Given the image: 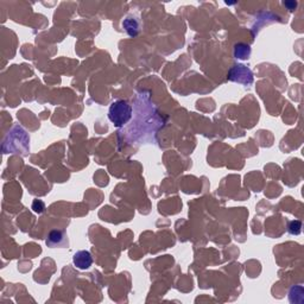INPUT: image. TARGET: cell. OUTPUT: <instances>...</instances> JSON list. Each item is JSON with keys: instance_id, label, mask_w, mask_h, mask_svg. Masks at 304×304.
Wrapping results in <instances>:
<instances>
[{"instance_id": "6da1fadb", "label": "cell", "mask_w": 304, "mask_h": 304, "mask_svg": "<svg viewBox=\"0 0 304 304\" xmlns=\"http://www.w3.org/2000/svg\"><path fill=\"white\" fill-rule=\"evenodd\" d=\"M133 108L126 100L112 102L108 110V118L116 127H124L132 119Z\"/></svg>"}, {"instance_id": "7a4b0ae2", "label": "cell", "mask_w": 304, "mask_h": 304, "mask_svg": "<svg viewBox=\"0 0 304 304\" xmlns=\"http://www.w3.org/2000/svg\"><path fill=\"white\" fill-rule=\"evenodd\" d=\"M227 77L229 81L238 82L244 86H251L253 83V73L244 64H235L228 71Z\"/></svg>"}, {"instance_id": "3957f363", "label": "cell", "mask_w": 304, "mask_h": 304, "mask_svg": "<svg viewBox=\"0 0 304 304\" xmlns=\"http://www.w3.org/2000/svg\"><path fill=\"white\" fill-rule=\"evenodd\" d=\"M46 245L49 247H64L68 245V237L67 233L61 229H56L51 231L46 238Z\"/></svg>"}, {"instance_id": "277c9868", "label": "cell", "mask_w": 304, "mask_h": 304, "mask_svg": "<svg viewBox=\"0 0 304 304\" xmlns=\"http://www.w3.org/2000/svg\"><path fill=\"white\" fill-rule=\"evenodd\" d=\"M73 263L77 269L87 270L92 266L93 257L91 252H88V251H79V252L74 254Z\"/></svg>"}, {"instance_id": "5b68a950", "label": "cell", "mask_w": 304, "mask_h": 304, "mask_svg": "<svg viewBox=\"0 0 304 304\" xmlns=\"http://www.w3.org/2000/svg\"><path fill=\"white\" fill-rule=\"evenodd\" d=\"M251 55V46L244 43H239L234 46V57L239 60H247Z\"/></svg>"}, {"instance_id": "8992f818", "label": "cell", "mask_w": 304, "mask_h": 304, "mask_svg": "<svg viewBox=\"0 0 304 304\" xmlns=\"http://www.w3.org/2000/svg\"><path fill=\"white\" fill-rule=\"evenodd\" d=\"M123 25H124V27H125V30L127 31V32H129L130 36H133V31L132 30H135L136 35L138 33L139 25H138V23H136L135 19H132V18H126V19L124 20Z\"/></svg>"}, {"instance_id": "52a82bcc", "label": "cell", "mask_w": 304, "mask_h": 304, "mask_svg": "<svg viewBox=\"0 0 304 304\" xmlns=\"http://www.w3.org/2000/svg\"><path fill=\"white\" fill-rule=\"evenodd\" d=\"M301 228H302V223H301V221H297V220L290 221L289 226H288V231L293 235H299L301 233Z\"/></svg>"}]
</instances>
